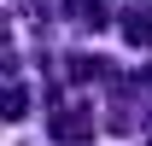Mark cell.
<instances>
[{"label":"cell","instance_id":"cell-1","mask_svg":"<svg viewBox=\"0 0 152 146\" xmlns=\"http://www.w3.org/2000/svg\"><path fill=\"white\" fill-rule=\"evenodd\" d=\"M88 128H94L88 111H64V117H53V134H58V140H82Z\"/></svg>","mask_w":152,"mask_h":146},{"label":"cell","instance_id":"cell-2","mask_svg":"<svg viewBox=\"0 0 152 146\" xmlns=\"http://www.w3.org/2000/svg\"><path fill=\"white\" fill-rule=\"evenodd\" d=\"M129 41H152V18H146V12L129 18Z\"/></svg>","mask_w":152,"mask_h":146}]
</instances>
